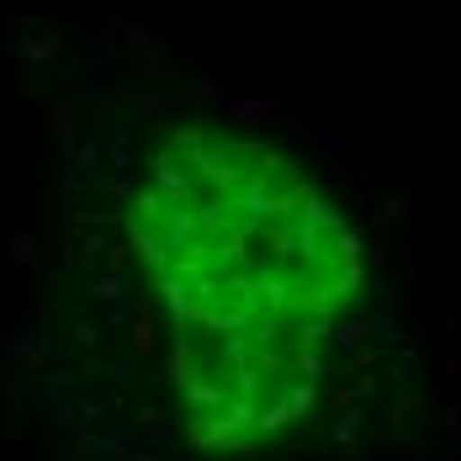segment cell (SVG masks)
Instances as JSON below:
<instances>
[{
  "label": "cell",
  "mask_w": 461,
  "mask_h": 461,
  "mask_svg": "<svg viewBox=\"0 0 461 461\" xmlns=\"http://www.w3.org/2000/svg\"><path fill=\"white\" fill-rule=\"evenodd\" d=\"M133 239L176 319L276 345L356 286V233L266 143L181 133L139 196Z\"/></svg>",
  "instance_id": "cell-1"
}]
</instances>
